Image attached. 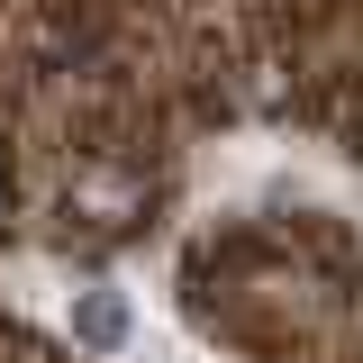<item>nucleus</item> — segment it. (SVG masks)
Wrapping results in <instances>:
<instances>
[{"mask_svg": "<svg viewBox=\"0 0 363 363\" xmlns=\"http://www.w3.org/2000/svg\"><path fill=\"white\" fill-rule=\"evenodd\" d=\"M73 336H82V345H118V336H128V300H118V291H82V300H73Z\"/></svg>", "mask_w": 363, "mask_h": 363, "instance_id": "f257e3e1", "label": "nucleus"}]
</instances>
